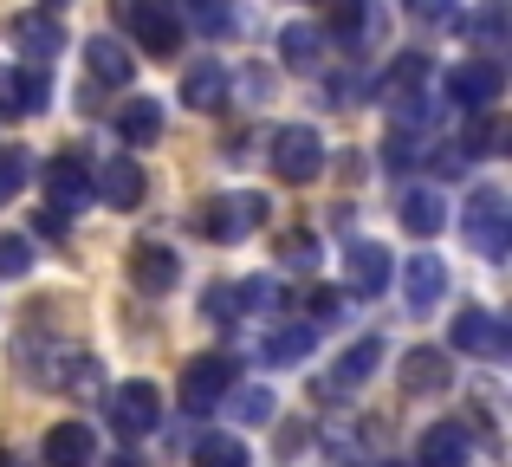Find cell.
<instances>
[{
    "mask_svg": "<svg viewBox=\"0 0 512 467\" xmlns=\"http://www.w3.org/2000/svg\"><path fill=\"white\" fill-rule=\"evenodd\" d=\"M506 221H512L506 195L500 189H474V195H467V208H461V240L480 253V260H506V247H512Z\"/></svg>",
    "mask_w": 512,
    "mask_h": 467,
    "instance_id": "cell-1",
    "label": "cell"
},
{
    "mask_svg": "<svg viewBox=\"0 0 512 467\" xmlns=\"http://www.w3.org/2000/svg\"><path fill=\"white\" fill-rule=\"evenodd\" d=\"M117 20L137 33V46L150 52V59H169L175 46H182V13H175V0H111Z\"/></svg>",
    "mask_w": 512,
    "mask_h": 467,
    "instance_id": "cell-2",
    "label": "cell"
},
{
    "mask_svg": "<svg viewBox=\"0 0 512 467\" xmlns=\"http://www.w3.org/2000/svg\"><path fill=\"white\" fill-rule=\"evenodd\" d=\"M273 169H279V182H318L325 176V137L312 124L273 130Z\"/></svg>",
    "mask_w": 512,
    "mask_h": 467,
    "instance_id": "cell-3",
    "label": "cell"
},
{
    "mask_svg": "<svg viewBox=\"0 0 512 467\" xmlns=\"http://www.w3.org/2000/svg\"><path fill=\"white\" fill-rule=\"evenodd\" d=\"M266 208H273L266 195H214V202H201L195 228L208 234V240H221V247H227V240H240V234H253V228H260V221H266Z\"/></svg>",
    "mask_w": 512,
    "mask_h": 467,
    "instance_id": "cell-4",
    "label": "cell"
},
{
    "mask_svg": "<svg viewBox=\"0 0 512 467\" xmlns=\"http://www.w3.org/2000/svg\"><path fill=\"white\" fill-rule=\"evenodd\" d=\"M234 390V364H227V357H195V364L182 370V409L188 416H214V409H221V396Z\"/></svg>",
    "mask_w": 512,
    "mask_h": 467,
    "instance_id": "cell-5",
    "label": "cell"
},
{
    "mask_svg": "<svg viewBox=\"0 0 512 467\" xmlns=\"http://www.w3.org/2000/svg\"><path fill=\"white\" fill-rule=\"evenodd\" d=\"M111 422L117 435H150L156 422H163V390H156L150 377H130L111 390Z\"/></svg>",
    "mask_w": 512,
    "mask_h": 467,
    "instance_id": "cell-6",
    "label": "cell"
},
{
    "mask_svg": "<svg viewBox=\"0 0 512 467\" xmlns=\"http://www.w3.org/2000/svg\"><path fill=\"white\" fill-rule=\"evenodd\" d=\"M500 91H506V72L493 59H461L448 72V98L461 111H487V104H500Z\"/></svg>",
    "mask_w": 512,
    "mask_h": 467,
    "instance_id": "cell-7",
    "label": "cell"
},
{
    "mask_svg": "<svg viewBox=\"0 0 512 467\" xmlns=\"http://www.w3.org/2000/svg\"><path fill=\"white\" fill-rule=\"evenodd\" d=\"M91 195H98L104 208H137L143 202V169H137V156H104L98 176H91Z\"/></svg>",
    "mask_w": 512,
    "mask_h": 467,
    "instance_id": "cell-8",
    "label": "cell"
},
{
    "mask_svg": "<svg viewBox=\"0 0 512 467\" xmlns=\"http://www.w3.org/2000/svg\"><path fill=\"white\" fill-rule=\"evenodd\" d=\"M454 344H461L467 357H506V351H512L500 312H480V305H467V312L454 318Z\"/></svg>",
    "mask_w": 512,
    "mask_h": 467,
    "instance_id": "cell-9",
    "label": "cell"
},
{
    "mask_svg": "<svg viewBox=\"0 0 512 467\" xmlns=\"http://www.w3.org/2000/svg\"><path fill=\"white\" fill-rule=\"evenodd\" d=\"M46 98H52V78L39 72H13V65H0V117H33V111H46Z\"/></svg>",
    "mask_w": 512,
    "mask_h": 467,
    "instance_id": "cell-10",
    "label": "cell"
},
{
    "mask_svg": "<svg viewBox=\"0 0 512 467\" xmlns=\"http://www.w3.org/2000/svg\"><path fill=\"white\" fill-rule=\"evenodd\" d=\"M344 286L357 292V299H376V292L389 286V247H376V240H350V253H344Z\"/></svg>",
    "mask_w": 512,
    "mask_h": 467,
    "instance_id": "cell-11",
    "label": "cell"
},
{
    "mask_svg": "<svg viewBox=\"0 0 512 467\" xmlns=\"http://www.w3.org/2000/svg\"><path fill=\"white\" fill-rule=\"evenodd\" d=\"M91 202V169L78 163V156H52L46 163V208H59V215H72V208Z\"/></svg>",
    "mask_w": 512,
    "mask_h": 467,
    "instance_id": "cell-12",
    "label": "cell"
},
{
    "mask_svg": "<svg viewBox=\"0 0 512 467\" xmlns=\"http://www.w3.org/2000/svg\"><path fill=\"white\" fill-rule=\"evenodd\" d=\"M441 292H448V266H441L435 253H415V260L402 266V305H409V312H435Z\"/></svg>",
    "mask_w": 512,
    "mask_h": 467,
    "instance_id": "cell-13",
    "label": "cell"
},
{
    "mask_svg": "<svg viewBox=\"0 0 512 467\" xmlns=\"http://www.w3.org/2000/svg\"><path fill=\"white\" fill-rule=\"evenodd\" d=\"M175 279H182V260H175L169 247H150V240H143V247H130V286H137V292L163 299Z\"/></svg>",
    "mask_w": 512,
    "mask_h": 467,
    "instance_id": "cell-14",
    "label": "cell"
},
{
    "mask_svg": "<svg viewBox=\"0 0 512 467\" xmlns=\"http://www.w3.org/2000/svg\"><path fill=\"white\" fill-rule=\"evenodd\" d=\"M467 455H474L467 422H435L422 435V448H415V467H467Z\"/></svg>",
    "mask_w": 512,
    "mask_h": 467,
    "instance_id": "cell-15",
    "label": "cell"
},
{
    "mask_svg": "<svg viewBox=\"0 0 512 467\" xmlns=\"http://www.w3.org/2000/svg\"><path fill=\"white\" fill-rule=\"evenodd\" d=\"M46 467H91L98 461V435L85 429V422H59V429H46Z\"/></svg>",
    "mask_w": 512,
    "mask_h": 467,
    "instance_id": "cell-16",
    "label": "cell"
},
{
    "mask_svg": "<svg viewBox=\"0 0 512 467\" xmlns=\"http://www.w3.org/2000/svg\"><path fill=\"white\" fill-rule=\"evenodd\" d=\"M13 46L33 65H52V52H65V26L52 20V13H20V20H13Z\"/></svg>",
    "mask_w": 512,
    "mask_h": 467,
    "instance_id": "cell-17",
    "label": "cell"
},
{
    "mask_svg": "<svg viewBox=\"0 0 512 467\" xmlns=\"http://www.w3.org/2000/svg\"><path fill=\"white\" fill-rule=\"evenodd\" d=\"M448 383H454V370H448V357H441L435 344H422V351L402 357V390L409 396H441Z\"/></svg>",
    "mask_w": 512,
    "mask_h": 467,
    "instance_id": "cell-18",
    "label": "cell"
},
{
    "mask_svg": "<svg viewBox=\"0 0 512 467\" xmlns=\"http://www.w3.org/2000/svg\"><path fill=\"white\" fill-rule=\"evenodd\" d=\"M182 104L188 111H221L227 104V65L221 59H201L182 72Z\"/></svg>",
    "mask_w": 512,
    "mask_h": 467,
    "instance_id": "cell-19",
    "label": "cell"
},
{
    "mask_svg": "<svg viewBox=\"0 0 512 467\" xmlns=\"http://www.w3.org/2000/svg\"><path fill=\"white\" fill-rule=\"evenodd\" d=\"M396 215H402V228H409L415 240H435L441 228H448V202H441L435 189H402Z\"/></svg>",
    "mask_w": 512,
    "mask_h": 467,
    "instance_id": "cell-20",
    "label": "cell"
},
{
    "mask_svg": "<svg viewBox=\"0 0 512 467\" xmlns=\"http://www.w3.org/2000/svg\"><path fill=\"white\" fill-rule=\"evenodd\" d=\"M85 72H91V85H130V78H137V52H124L117 39H91Z\"/></svg>",
    "mask_w": 512,
    "mask_h": 467,
    "instance_id": "cell-21",
    "label": "cell"
},
{
    "mask_svg": "<svg viewBox=\"0 0 512 467\" xmlns=\"http://www.w3.org/2000/svg\"><path fill=\"white\" fill-rule=\"evenodd\" d=\"M117 130H124V143H130V150H150V143L163 137V104H156V98L124 104V111H117Z\"/></svg>",
    "mask_w": 512,
    "mask_h": 467,
    "instance_id": "cell-22",
    "label": "cell"
},
{
    "mask_svg": "<svg viewBox=\"0 0 512 467\" xmlns=\"http://www.w3.org/2000/svg\"><path fill=\"white\" fill-rule=\"evenodd\" d=\"M376 364H383V344H376V338L350 344V351L338 357V370H331V390H357V383H370Z\"/></svg>",
    "mask_w": 512,
    "mask_h": 467,
    "instance_id": "cell-23",
    "label": "cell"
},
{
    "mask_svg": "<svg viewBox=\"0 0 512 467\" xmlns=\"http://www.w3.org/2000/svg\"><path fill=\"white\" fill-rule=\"evenodd\" d=\"M318 351V325H286L266 338V364H305Z\"/></svg>",
    "mask_w": 512,
    "mask_h": 467,
    "instance_id": "cell-24",
    "label": "cell"
},
{
    "mask_svg": "<svg viewBox=\"0 0 512 467\" xmlns=\"http://www.w3.org/2000/svg\"><path fill=\"white\" fill-rule=\"evenodd\" d=\"M279 52H286V65L312 72V65L325 59V33H318V26H299V20H292L286 33H279Z\"/></svg>",
    "mask_w": 512,
    "mask_h": 467,
    "instance_id": "cell-25",
    "label": "cell"
},
{
    "mask_svg": "<svg viewBox=\"0 0 512 467\" xmlns=\"http://www.w3.org/2000/svg\"><path fill=\"white\" fill-rule=\"evenodd\" d=\"M195 467H247V448H240V435L208 429V435L195 442Z\"/></svg>",
    "mask_w": 512,
    "mask_h": 467,
    "instance_id": "cell-26",
    "label": "cell"
},
{
    "mask_svg": "<svg viewBox=\"0 0 512 467\" xmlns=\"http://www.w3.org/2000/svg\"><path fill=\"white\" fill-rule=\"evenodd\" d=\"M33 273V247L20 234H0V279H26Z\"/></svg>",
    "mask_w": 512,
    "mask_h": 467,
    "instance_id": "cell-27",
    "label": "cell"
},
{
    "mask_svg": "<svg viewBox=\"0 0 512 467\" xmlns=\"http://www.w3.org/2000/svg\"><path fill=\"white\" fill-rule=\"evenodd\" d=\"M234 299L247 312H279V279H247V286H234Z\"/></svg>",
    "mask_w": 512,
    "mask_h": 467,
    "instance_id": "cell-28",
    "label": "cell"
},
{
    "mask_svg": "<svg viewBox=\"0 0 512 467\" xmlns=\"http://www.w3.org/2000/svg\"><path fill=\"white\" fill-rule=\"evenodd\" d=\"M26 189V150H0V208Z\"/></svg>",
    "mask_w": 512,
    "mask_h": 467,
    "instance_id": "cell-29",
    "label": "cell"
},
{
    "mask_svg": "<svg viewBox=\"0 0 512 467\" xmlns=\"http://www.w3.org/2000/svg\"><path fill=\"white\" fill-rule=\"evenodd\" d=\"M363 33H370V7H363V0H344V7H338V39L357 46Z\"/></svg>",
    "mask_w": 512,
    "mask_h": 467,
    "instance_id": "cell-30",
    "label": "cell"
},
{
    "mask_svg": "<svg viewBox=\"0 0 512 467\" xmlns=\"http://www.w3.org/2000/svg\"><path fill=\"white\" fill-rule=\"evenodd\" d=\"M175 13H188L201 33H227V7H214V0H188V7L175 0Z\"/></svg>",
    "mask_w": 512,
    "mask_h": 467,
    "instance_id": "cell-31",
    "label": "cell"
},
{
    "mask_svg": "<svg viewBox=\"0 0 512 467\" xmlns=\"http://www.w3.org/2000/svg\"><path fill=\"white\" fill-rule=\"evenodd\" d=\"M234 416L240 422H266L273 416V390H234Z\"/></svg>",
    "mask_w": 512,
    "mask_h": 467,
    "instance_id": "cell-32",
    "label": "cell"
},
{
    "mask_svg": "<svg viewBox=\"0 0 512 467\" xmlns=\"http://www.w3.org/2000/svg\"><path fill=\"white\" fill-rule=\"evenodd\" d=\"M286 266H292V273H312V266H318V240L312 234H292L286 240Z\"/></svg>",
    "mask_w": 512,
    "mask_h": 467,
    "instance_id": "cell-33",
    "label": "cell"
},
{
    "mask_svg": "<svg viewBox=\"0 0 512 467\" xmlns=\"http://www.w3.org/2000/svg\"><path fill=\"white\" fill-rule=\"evenodd\" d=\"M415 150H422V143H415V130H389V169H409L415 163Z\"/></svg>",
    "mask_w": 512,
    "mask_h": 467,
    "instance_id": "cell-34",
    "label": "cell"
},
{
    "mask_svg": "<svg viewBox=\"0 0 512 467\" xmlns=\"http://www.w3.org/2000/svg\"><path fill=\"white\" fill-rule=\"evenodd\" d=\"M201 305H208V318H214V325H227V318H234V286H208V292H201Z\"/></svg>",
    "mask_w": 512,
    "mask_h": 467,
    "instance_id": "cell-35",
    "label": "cell"
},
{
    "mask_svg": "<svg viewBox=\"0 0 512 467\" xmlns=\"http://www.w3.org/2000/svg\"><path fill=\"white\" fill-rule=\"evenodd\" d=\"M312 325H331V318H344V292H312Z\"/></svg>",
    "mask_w": 512,
    "mask_h": 467,
    "instance_id": "cell-36",
    "label": "cell"
},
{
    "mask_svg": "<svg viewBox=\"0 0 512 467\" xmlns=\"http://www.w3.org/2000/svg\"><path fill=\"white\" fill-rule=\"evenodd\" d=\"M240 98H273V72H240Z\"/></svg>",
    "mask_w": 512,
    "mask_h": 467,
    "instance_id": "cell-37",
    "label": "cell"
},
{
    "mask_svg": "<svg viewBox=\"0 0 512 467\" xmlns=\"http://www.w3.org/2000/svg\"><path fill=\"white\" fill-rule=\"evenodd\" d=\"M104 467H143V461H137V455H111Z\"/></svg>",
    "mask_w": 512,
    "mask_h": 467,
    "instance_id": "cell-38",
    "label": "cell"
},
{
    "mask_svg": "<svg viewBox=\"0 0 512 467\" xmlns=\"http://www.w3.org/2000/svg\"><path fill=\"white\" fill-rule=\"evenodd\" d=\"M46 7H65V0H46Z\"/></svg>",
    "mask_w": 512,
    "mask_h": 467,
    "instance_id": "cell-39",
    "label": "cell"
},
{
    "mask_svg": "<svg viewBox=\"0 0 512 467\" xmlns=\"http://www.w3.org/2000/svg\"><path fill=\"white\" fill-rule=\"evenodd\" d=\"M0 467H7V455H0Z\"/></svg>",
    "mask_w": 512,
    "mask_h": 467,
    "instance_id": "cell-40",
    "label": "cell"
}]
</instances>
